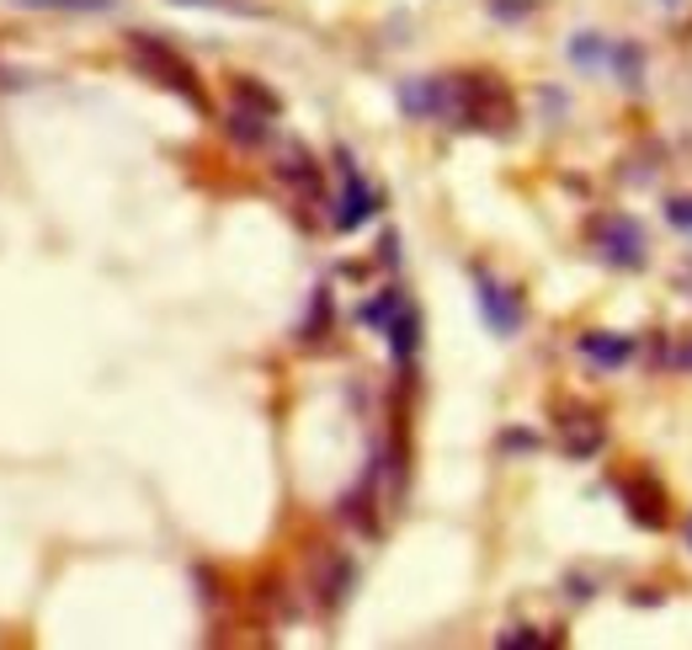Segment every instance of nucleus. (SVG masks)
<instances>
[{
  "mask_svg": "<svg viewBox=\"0 0 692 650\" xmlns=\"http://www.w3.org/2000/svg\"><path fill=\"white\" fill-rule=\"evenodd\" d=\"M177 6H203V11H230V17H267L256 0H177Z\"/></svg>",
  "mask_w": 692,
  "mask_h": 650,
  "instance_id": "f3484780",
  "label": "nucleus"
},
{
  "mask_svg": "<svg viewBox=\"0 0 692 650\" xmlns=\"http://www.w3.org/2000/svg\"><path fill=\"white\" fill-rule=\"evenodd\" d=\"M603 422H597V416H592V411H571V416H565V454H571V459H592V454H597V448H603Z\"/></svg>",
  "mask_w": 692,
  "mask_h": 650,
  "instance_id": "1a4fd4ad",
  "label": "nucleus"
},
{
  "mask_svg": "<svg viewBox=\"0 0 692 650\" xmlns=\"http://www.w3.org/2000/svg\"><path fill=\"white\" fill-rule=\"evenodd\" d=\"M400 107L411 118H448L453 124V75H426L400 86Z\"/></svg>",
  "mask_w": 692,
  "mask_h": 650,
  "instance_id": "423d86ee",
  "label": "nucleus"
},
{
  "mask_svg": "<svg viewBox=\"0 0 692 650\" xmlns=\"http://www.w3.org/2000/svg\"><path fill=\"white\" fill-rule=\"evenodd\" d=\"M688 544H692V523H688Z\"/></svg>",
  "mask_w": 692,
  "mask_h": 650,
  "instance_id": "aec40b11",
  "label": "nucleus"
},
{
  "mask_svg": "<svg viewBox=\"0 0 692 650\" xmlns=\"http://www.w3.org/2000/svg\"><path fill=\"white\" fill-rule=\"evenodd\" d=\"M512 118L517 107L501 81H490V75H453V124H475L501 134V128H512Z\"/></svg>",
  "mask_w": 692,
  "mask_h": 650,
  "instance_id": "f257e3e1",
  "label": "nucleus"
},
{
  "mask_svg": "<svg viewBox=\"0 0 692 650\" xmlns=\"http://www.w3.org/2000/svg\"><path fill=\"white\" fill-rule=\"evenodd\" d=\"M624 507L639 528H666V491L650 480V475H634L624 486Z\"/></svg>",
  "mask_w": 692,
  "mask_h": 650,
  "instance_id": "0eeeda50",
  "label": "nucleus"
},
{
  "mask_svg": "<svg viewBox=\"0 0 692 650\" xmlns=\"http://www.w3.org/2000/svg\"><path fill=\"white\" fill-rule=\"evenodd\" d=\"M475 299H480L485 326H490L496 337H517V331H522V299H517L507 283H496V278H485V273H475Z\"/></svg>",
  "mask_w": 692,
  "mask_h": 650,
  "instance_id": "20e7f679",
  "label": "nucleus"
},
{
  "mask_svg": "<svg viewBox=\"0 0 692 650\" xmlns=\"http://www.w3.org/2000/svg\"><path fill=\"white\" fill-rule=\"evenodd\" d=\"M682 363H688V369H692V347H688V352H682Z\"/></svg>",
  "mask_w": 692,
  "mask_h": 650,
  "instance_id": "6ab92c4d",
  "label": "nucleus"
},
{
  "mask_svg": "<svg viewBox=\"0 0 692 650\" xmlns=\"http://www.w3.org/2000/svg\"><path fill=\"white\" fill-rule=\"evenodd\" d=\"M592 246L607 267H624V273H639L650 262V246H645V230L634 224L629 214H603L592 219Z\"/></svg>",
  "mask_w": 692,
  "mask_h": 650,
  "instance_id": "7ed1b4c3",
  "label": "nucleus"
},
{
  "mask_svg": "<svg viewBox=\"0 0 692 650\" xmlns=\"http://www.w3.org/2000/svg\"><path fill=\"white\" fill-rule=\"evenodd\" d=\"M607 54H613V49H607L597 32H581V38H571V60L581 64V70H603Z\"/></svg>",
  "mask_w": 692,
  "mask_h": 650,
  "instance_id": "4468645a",
  "label": "nucleus"
},
{
  "mask_svg": "<svg viewBox=\"0 0 692 650\" xmlns=\"http://www.w3.org/2000/svg\"><path fill=\"white\" fill-rule=\"evenodd\" d=\"M277 177L288 187H299V192H309V198H320V166L304 156V150H288V156L277 160Z\"/></svg>",
  "mask_w": 692,
  "mask_h": 650,
  "instance_id": "9d476101",
  "label": "nucleus"
},
{
  "mask_svg": "<svg viewBox=\"0 0 692 650\" xmlns=\"http://www.w3.org/2000/svg\"><path fill=\"white\" fill-rule=\"evenodd\" d=\"M613 70H618V81L629 86V92H639V70H645V54H639V43H613Z\"/></svg>",
  "mask_w": 692,
  "mask_h": 650,
  "instance_id": "f8f14e48",
  "label": "nucleus"
},
{
  "mask_svg": "<svg viewBox=\"0 0 692 650\" xmlns=\"http://www.w3.org/2000/svg\"><path fill=\"white\" fill-rule=\"evenodd\" d=\"M230 134L241 139V145H256V139H267V113H256V107H235L230 113Z\"/></svg>",
  "mask_w": 692,
  "mask_h": 650,
  "instance_id": "ddd939ff",
  "label": "nucleus"
},
{
  "mask_svg": "<svg viewBox=\"0 0 692 650\" xmlns=\"http://www.w3.org/2000/svg\"><path fill=\"white\" fill-rule=\"evenodd\" d=\"M661 6H677V0H661Z\"/></svg>",
  "mask_w": 692,
  "mask_h": 650,
  "instance_id": "412c9836",
  "label": "nucleus"
},
{
  "mask_svg": "<svg viewBox=\"0 0 692 650\" xmlns=\"http://www.w3.org/2000/svg\"><path fill=\"white\" fill-rule=\"evenodd\" d=\"M128 54L139 60V70H145L150 81H160L166 92H177L181 102H192L198 113H209V96H203V86H198L192 64L181 60L171 43H160V38H145V32H134V38H128Z\"/></svg>",
  "mask_w": 692,
  "mask_h": 650,
  "instance_id": "f03ea898",
  "label": "nucleus"
},
{
  "mask_svg": "<svg viewBox=\"0 0 692 650\" xmlns=\"http://www.w3.org/2000/svg\"><path fill=\"white\" fill-rule=\"evenodd\" d=\"M666 219H671L677 230H692V198H671V203H666Z\"/></svg>",
  "mask_w": 692,
  "mask_h": 650,
  "instance_id": "a211bd4d",
  "label": "nucleus"
},
{
  "mask_svg": "<svg viewBox=\"0 0 692 650\" xmlns=\"http://www.w3.org/2000/svg\"><path fill=\"white\" fill-rule=\"evenodd\" d=\"M28 11H113L118 0H22Z\"/></svg>",
  "mask_w": 692,
  "mask_h": 650,
  "instance_id": "dca6fc26",
  "label": "nucleus"
},
{
  "mask_svg": "<svg viewBox=\"0 0 692 650\" xmlns=\"http://www.w3.org/2000/svg\"><path fill=\"white\" fill-rule=\"evenodd\" d=\"M384 331H390L394 358H400V363H411V352H416V341H422V320H416V315L400 305V310L390 315V326H384Z\"/></svg>",
  "mask_w": 692,
  "mask_h": 650,
  "instance_id": "9b49d317",
  "label": "nucleus"
},
{
  "mask_svg": "<svg viewBox=\"0 0 692 650\" xmlns=\"http://www.w3.org/2000/svg\"><path fill=\"white\" fill-rule=\"evenodd\" d=\"M394 310H400V294H394V288H384L379 299H368V305H362V310H358V320H362V326H373V331H384Z\"/></svg>",
  "mask_w": 692,
  "mask_h": 650,
  "instance_id": "2eb2a0df",
  "label": "nucleus"
},
{
  "mask_svg": "<svg viewBox=\"0 0 692 650\" xmlns=\"http://www.w3.org/2000/svg\"><path fill=\"white\" fill-rule=\"evenodd\" d=\"M336 166H341V203H336V230H358V224H368V219L379 214V192L358 177V166H352V156H336Z\"/></svg>",
  "mask_w": 692,
  "mask_h": 650,
  "instance_id": "39448f33",
  "label": "nucleus"
},
{
  "mask_svg": "<svg viewBox=\"0 0 692 650\" xmlns=\"http://www.w3.org/2000/svg\"><path fill=\"white\" fill-rule=\"evenodd\" d=\"M575 347H581V358H586V363H597L603 373L624 369V363L634 358V341L629 337H613V331H586Z\"/></svg>",
  "mask_w": 692,
  "mask_h": 650,
  "instance_id": "6e6552de",
  "label": "nucleus"
}]
</instances>
